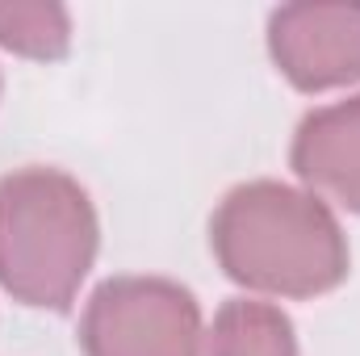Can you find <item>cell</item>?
I'll use <instances>...</instances> for the list:
<instances>
[{"label": "cell", "instance_id": "obj_1", "mask_svg": "<svg viewBox=\"0 0 360 356\" xmlns=\"http://www.w3.org/2000/svg\"><path fill=\"white\" fill-rule=\"evenodd\" d=\"M218 268L272 298H319L348 276V235L331 205L281 180L235 184L210 218Z\"/></svg>", "mask_w": 360, "mask_h": 356}, {"label": "cell", "instance_id": "obj_2", "mask_svg": "<svg viewBox=\"0 0 360 356\" xmlns=\"http://www.w3.org/2000/svg\"><path fill=\"white\" fill-rule=\"evenodd\" d=\"M101 248V222L80 180L59 168L0 177V289L38 310H68Z\"/></svg>", "mask_w": 360, "mask_h": 356}, {"label": "cell", "instance_id": "obj_3", "mask_svg": "<svg viewBox=\"0 0 360 356\" xmlns=\"http://www.w3.org/2000/svg\"><path fill=\"white\" fill-rule=\"evenodd\" d=\"M201 306L168 276H109L80 319L84 356H201Z\"/></svg>", "mask_w": 360, "mask_h": 356}, {"label": "cell", "instance_id": "obj_4", "mask_svg": "<svg viewBox=\"0 0 360 356\" xmlns=\"http://www.w3.org/2000/svg\"><path fill=\"white\" fill-rule=\"evenodd\" d=\"M269 55L297 92L360 84V4H281L269 17Z\"/></svg>", "mask_w": 360, "mask_h": 356}, {"label": "cell", "instance_id": "obj_5", "mask_svg": "<svg viewBox=\"0 0 360 356\" xmlns=\"http://www.w3.org/2000/svg\"><path fill=\"white\" fill-rule=\"evenodd\" d=\"M289 168L306 184V193L360 214V92L310 109L297 122Z\"/></svg>", "mask_w": 360, "mask_h": 356}, {"label": "cell", "instance_id": "obj_6", "mask_svg": "<svg viewBox=\"0 0 360 356\" xmlns=\"http://www.w3.org/2000/svg\"><path fill=\"white\" fill-rule=\"evenodd\" d=\"M205 356H297V336L281 306L231 298L205 331Z\"/></svg>", "mask_w": 360, "mask_h": 356}, {"label": "cell", "instance_id": "obj_7", "mask_svg": "<svg viewBox=\"0 0 360 356\" xmlns=\"http://www.w3.org/2000/svg\"><path fill=\"white\" fill-rule=\"evenodd\" d=\"M0 46L13 55L55 63L72 51V13L63 4H0Z\"/></svg>", "mask_w": 360, "mask_h": 356}, {"label": "cell", "instance_id": "obj_8", "mask_svg": "<svg viewBox=\"0 0 360 356\" xmlns=\"http://www.w3.org/2000/svg\"><path fill=\"white\" fill-rule=\"evenodd\" d=\"M0 89H4V80H0Z\"/></svg>", "mask_w": 360, "mask_h": 356}]
</instances>
